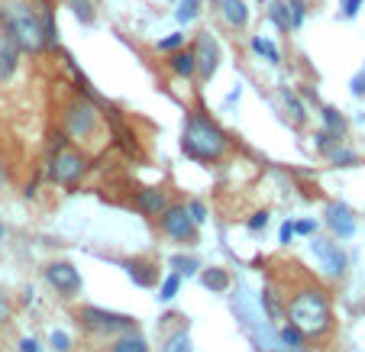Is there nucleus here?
<instances>
[{
  "mask_svg": "<svg viewBox=\"0 0 365 352\" xmlns=\"http://www.w3.org/2000/svg\"><path fill=\"white\" fill-rule=\"evenodd\" d=\"M0 26L14 36V42L23 52H42L48 48L42 16L33 0H0Z\"/></svg>",
  "mask_w": 365,
  "mask_h": 352,
  "instance_id": "obj_1",
  "label": "nucleus"
},
{
  "mask_svg": "<svg viewBox=\"0 0 365 352\" xmlns=\"http://www.w3.org/2000/svg\"><path fill=\"white\" fill-rule=\"evenodd\" d=\"M227 145H230L227 133H223L214 120L204 117V113H187L185 133H181V149H185V155H191V159H197V162H217L227 152Z\"/></svg>",
  "mask_w": 365,
  "mask_h": 352,
  "instance_id": "obj_2",
  "label": "nucleus"
},
{
  "mask_svg": "<svg viewBox=\"0 0 365 352\" xmlns=\"http://www.w3.org/2000/svg\"><path fill=\"white\" fill-rule=\"evenodd\" d=\"M288 317L304 336H324L333 326V311L324 291H301L291 297Z\"/></svg>",
  "mask_w": 365,
  "mask_h": 352,
  "instance_id": "obj_3",
  "label": "nucleus"
},
{
  "mask_svg": "<svg viewBox=\"0 0 365 352\" xmlns=\"http://www.w3.org/2000/svg\"><path fill=\"white\" fill-rule=\"evenodd\" d=\"M233 311H236L240 326L255 343V349L259 352H282V343H278V333H275V326H272V320L265 317V311L255 307V301L242 288H240V294L233 297Z\"/></svg>",
  "mask_w": 365,
  "mask_h": 352,
  "instance_id": "obj_4",
  "label": "nucleus"
},
{
  "mask_svg": "<svg viewBox=\"0 0 365 352\" xmlns=\"http://www.w3.org/2000/svg\"><path fill=\"white\" fill-rule=\"evenodd\" d=\"M78 320H81L88 330L94 333H126V330H136V320L126 317V314H113V311H103V307H81L78 311Z\"/></svg>",
  "mask_w": 365,
  "mask_h": 352,
  "instance_id": "obj_5",
  "label": "nucleus"
},
{
  "mask_svg": "<svg viewBox=\"0 0 365 352\" xmlns=\"http://www.w3.org/2000/svg\"><path fill=\"white\" fill-rule=\"evenodd\" d=\"M191 52H194V62H197L200 81H210V78L217 75V68H220V42L210 33H200Z\"/></svg>",
  "mask_w": 365,
  "mask_h": 352,
  "instance_id": "obj_6",
  "label": "nucleus"
},
{
  "mask_svg": "<svg viewBox=\"0 0 365 352\" xmlns=\"http://www.w3.org/2000/svg\"><path fill=\"white\" fill-rule=\"evenodd\" d=\"M84 155L75 152V149H58L56 159H52V168H48V178L56 181V185H71L78 175L84 172Z\"/></svg>",
  "mask_w": 365,
  "mask_h": 352,
  "instance_id": "obj_7",
  "label": "nucleus"
},
{
  "mask_svg": "<svg viewBox=\"0 0 365 352\" xmlns=\"http://www.w3.org/2000/svg\"><path fill=\"white\" fill-rule=\"evenodd\" d=\"M68 133L75 139H88L91 133L97 130V110H94V104H91L88 97H78L75 104L68 107Z\"/></svg>",
  "mask_w": 365,
  "mask_h": 352,
  "instance_id": "obj_8",
  "label": "nucleus"
},
{
  "mask_svg": "<svg viewBox=\"0 0 365 352\" xmlns=\"http://www.w3.org/2000/svg\"><path fill=\"white\" fill-rule=\"evenodd\" d=\"M46 281L58 291L62 297H75L81 291V275L71 262H48L46 265Z\"/></svg>",
  "mask_w": 365,
  "mask_h": 352,
  "instance_id": "obj_9",
  "label": "nucleus"
},
{
  "mask_svg": "<svg viewBox=\"0 0 365 352\" xmlns=\"http://www.w3.org/2000/svg\"><path fill=\"white\" fill-rule=\"evenodd\" d=\"M162 229L178 242H191L194 239V220L187 214V207H165L162 210Z\"/></svg>",
  "mask_w": 365,
  "mask_h": 352,
  "instance_id": "obj_10",
  "label": "nucleus"
},
{
  "mask_svg": "<svg viewBox=\"0 0 365 352\" xmlns=\"http://www.w3.org/2000/svg\"><path fill=\"white\" fill-rule=\"evenodd\" d=\"M20 56L23 48L14 42V36L7 33V29L0 26V84L10 81V78L16 75V68H20Z\"/></svg>",
  "mask_w": 365,
  "mask_h": 352,
  "instance_id": "obj_11",
  "label": "nucleus"
},
{
  "mask_svg": "<svg viewBox=\"0 0 365 352\" xmlns=\"http://www.w3.org/2000/svg\"><path fill=\"white\" fill-rule=\"evenodd\" d=\"M310 249H314V256L324 262V269L330 271V275H343V271H346V256H343V249H339L336 242H330V239H310Z\"/></svg>",
  "mask_w": 365,
  "mask_h": 352,
  "instance_id": "obj_12",
  "label": "nucleus"
},
{
  "mask_svg": "<svg viewBox=\"0 0 365 352\" xmlns=\"http://www.w3.org/2000/svg\"><path fill=\"white\" fill-rule=\"evenodd\" d=\"M327 227H330L339 239H349V236L356 233V217H352V210L346 207V204L336 200V204L327 207Z\"/></svg>",
  "mask_w": 365,
  "mask_h": 352,
  "instance_id": "obj_13",
  "label": "nucleus"
},
{
  "mask_svg": "<svg viewBox=\"0 0 365 352\" xmlns=\"http://www.w3.org/2000/svg\"><path fill=\"white\" fill-rule=\"evenodd\" d=\"M123 265L139 288H155V284H159V265L149 262V259H130V262H123Z\"/></svg>",
  "mask_w": 365,
  "mask_h": 352,
  "instance_id": "obj_14",
  "label": "nucleus"
},
{
  "mask_svg": "<svg viewBox=\"0 0 365 352\" xmlns=\"http://www.w3.org/2000/svg\"><path fill=\"white\" fill-rule=\"evenodd\" d=\"M136 207L143 210L145 217H159L165 210V191L162 187H143L136 194Z\"/></svg>",
  "mask_w": 365,
  "mask_h": 352,
  "instance_id": "obj_15",
  "label": "nucleus"
},
{
  "mask_svg": "<svg viewBox=\"0 0 365 352\" xmlns=\"http://www.w3.org/2000/svg\"><path fill=\"white\" fill-rule=\"evenodd\" d=\"M220 14L233 29H246V23H249L246 0H220Z\"/></svg>",
  "mask_w": 365,
  "mask_h": 352,
  "instance_id": "obj_16",
  "label": "nucleus"
},
{
  "mask_svg": "<svg viewBox=\"0 0 365 352\" xmlns=\"http://www.w3.org/2000/svg\"><path fill=\"white\" fill-rule=\"evenodd\" d=\"M278 343H282V352H307V336L291 320L278 330Z\"/></svg>",
  "mask_w": 365,
  "mask_h": 352,
  "instance_id": "obj_17",
  "label": "nucleus"
},
{
  "mask_svg": "<svg viewBox=\"0 0 365 352\" xmlns=\"http://www.w3.org/2000/svg\"><path fill=\"white\" fill-rule=\"evenodd\" d=\"M168 68L175 71L178 78H194L197 75V62H194V52L191 48H181V52H172V62H168Z\"/></svg>",
  "mask_w": 365,
  "mask_h": 352,
  "instance_id": "obj_18",
  "label": "nucleus"
},
{
  "mask_svg": "<svg viewBox=\"0 0 365 352\" xmlns=\"http://www.w3.org/2000/svg\"><path fill=\"white\" fill-rule=\"evenodd\" d=\"M110 352H149V343H145L136 330H126L123 336L110 346Z\"/></svg>",
  "mask_w": 365,
  "mask_h": 352,
  "instance_id": "obj_19",
  "label": "nucleus"
},
{
  "mask_svg": "<svg viewBox=\"0 0 365 352\" xmlns=\"http://www.w3.org/2000/svg\"><path fill=\"white\" fill-rule=\"evenodd\" d=\"M68 10L75 14L78 23H84V26H91V23L97 20V0H68Z\"/></svg>",
  "mask_w": 365,
  "mask_h": 352,
  "instance_id": "obj_20",
  "label": "nucleus"
},
{
  "mask_svg": "<svg viewBox=\"0 0 365 352\" xmlns=\"http://www.w3.org/2000/svg\"><path fill=\"white\" fill-rule=\"evenodd\" d=\"M200 281H204L207 291H214V294H223V291L230 288V275L223 269H207L204 275H200Z\"/></svg>",
  "mask_w": 365,
  "mask_h": 352,
  "instance_id": "obj_21",
  "label": "nucleus"
},
{
  "mask_svg": "<svg viewBox=\"0 0 365 352\" xmlns=\"http://www.w3.org/2000/svg\"><path fill=\"white\" fill-rule=\"evenodd\" d=\"M252 52H259V56H265L272 65L282 62V52H278V46L269 39V36H252Z\"/></svg>",
  "mask_w": 365,
  "mask_h": 352,
  "instance_id": "obj_22",
  "label": "nucleus"
},
{
  "mask_svg": "<svg viewBox=\"0 0 365 352\" xmlns=\"http://www.w3.org/2000/svg\"><path fill=\"white\" fill-rule=\"evenodd\" d=\"M269 16H272V23H275L282 33H291V14H288V4H284V0H272Z\"/></svg>",
  "mask_w": 365,
  "mask_h": 352,
  "instance_id": "obj_23",
  "label": "nucleus"
},
{
  "mask_svg": "<svg viewBox=\"0 0 365 352\" xmlns=\"http://www.w3.org/2000/svg\"><path fill=\"white\" fill-rule=\"evenodd\" d=\"M320 117H324V126L333 133V136L343 139V133H346V120H343V113H339L336 107H324V110H320Z\"/></svg>",
  "mask_w": 365,
  "mask_h": 352,
  "instance_id": "obj_24",
  "label": "nucleus"
},
{
  "mask_svg": "<svg viewBox=\"0 0 365 352\" xmlns=\"http://www.w3.org/2000/svg\"><path fill=\"white\" fill-rule=\"evenodd\" d=\"M282 100H284V107L291 110V120H294V123H304V120H307V113H304V104L297 100V94L291 88H282Z\"/></svg>",
  "mask_w": 365,
  "mask_h": 352,
  "instance_id": "obj_25",
  "label": "nucleus"
},
{
  "mask_svg": "<svg viewBox=\"0 0 365 352\" xmlns=\"http://www.w3.org/2000/svg\"><path fill=\"white\" fill-rule=\"evenodd\" d=\"M288 14H291V29H301L307 20V0H288Z\"/></svg>",
  "mask_w": 365,
  "mask_h": 352,
  "instance_id": "obj_26",
  "label": "nucleus"
},
{
  "mask_svg": "<svg viewBox=\"0 0 365 352\" xmlns=\"http://www.w3.org/2000/svg\"><path fill=\"white\" fill-rule=\"evenodd\" d=\"M197 14H200V0H181L178 14H175V16H178V23H185V26H187V23H191Z\"/></svg>",
  "mask_w": 365,
  "mask_h": 352,
  "instance_id": "obj_27",
  "label": "nucleus"
},
{
  "mask_svg": "<svg viewBox=\"0 0 365 352\" xmlns=\"http://www.w3.org/2000/svg\"><path fill=\"white\" fill-rule=\"evenodd\" d=\"M178 288H181V275L175 271V275H168L165 281H162V288H159V301H172V297L178 294Z\"/></svg>",
  "mask_w": 365,
  "mask_h": 352,
  "instance_id": "obj_28",
  "label": "nucleus"
},
{
  "mask_svg": "<svg viewBox=\"0 0 365 352\" xmlns=\"http://www.w3.org/2000/svg\"><path fill=\"white\" fill-rule=\"evenodd\" d=\"M172 269L178 271L181 278H187V275H194V271H197V259H191V256H172Z\"/></svg>",
  "mask_w": 365,
  "mask_h": 352,
  "instance_id": "obj_29",
  "label": "nucleus"
},
{
  "mask_svg": "<svg viewBox=\"0 0 365 352\" xmlns=\"http://www.w3.org/2000/svg\"><path fill=\"white\" fill-rule=\"evenodd\" d=\"M365 0H339V14H343V20H356L359 10H362Z\"/></svg>",
  "mask_w": 365,
  "mask_h": 352,
  "instance_id": "obj_30",
  "label": "nucleus"
},
{
  "mask_svg": "<svg viewBox=\"0 0 365 352\" xmlns=\"http://www.w3.org/2000/svg\"><path fill=\"white\" fill-rule=\"evenodd\" d=\"M181 46H185V36L181 33H172V36H165V39H159V52H178Z\"/></svg>",
  "mask_w": 365,
  "mask_h": 352,
  "instance_id": "obj_31",
  "label": "nucleus"
},
{
  "mask_svg": "<svg viewBox=\"0 0 365 352\" xmlns=\"http://www.w3.org/2000/svg\"><path fill=\"white\" fill-rule=\"evenodd\" d=\"M165 352H191V339H187V333H178V336H172V343H168Z\"/></svg>",
  "mask_w": 365,
  "mask_h": 352,
  "instance_id": "obj_32",
  "label": "nucleus"
},
{
  "mask_svg": "<svg viewBox=\"0 0 365 352\" xmlns=\"http://www.w3.org/2000/svg\"><path fill=\"white\" fill-rule=\"evenodd\" d=\"M330 155H333V162L336 165H356V152H349V149H330Z\"/></svg>",
  "mask_w": 365,
  "mask_h": 352,
  "instance_id": "obj_33",
  "label": "nucleus"
},
{
  "mask_svg": "<svg viewBox=\"0 0 365 352\" xmlns=\"http://www.w3.org/2000/svg\"><path fill=\"white\" fill-rule=\"evenodd\" d=\"M187 214H191L194 223H204L207 220V207L200 204V200H191V207H187Z\"/></svg>",
  "mask_w": 365,
  "mask_h": 352,
  "instance_id": "obj_34",
  "label": "nucleus"
},
{
  "mask_svg": "<svg viewBox=\"0 0 365 352\" xmlns=\"http://www.w3.org/2000/svg\"><path fill=\"white\" fill-rule=\"evenodd\" d=\"M52 346H56L58 352H68V349H71V339H68V333L56 330V333H52Z\"/></svg>",
  "mask_w": 365,
  "mask_h": 352,
  "instance_id": "obj_35",
  "label": "nucleus"
},
{
  "mask_svg": "<svg viewBox=\"0 0 365 352\" xmlns=\"http://www.w3.org/2000/svg\"><path fill=\"white\" fill-rule=\"evenodd\" d=\"M314 229H317L314 220H297L294 223V233H301V236H314Z\"/></svg>",
  "mask_w": 365,
  "mask_h": 352,
  "instance_id": "obj_36",
  "label": "nucleus"
},
{
  "mask_svg": "<svg viewBox=\"0 0 365 352\" xmlns=\"http://www.w3.org/2000/svg\"><path fill=\"white\" fill-rule=\"evenodd\" d=\"M349 88H352V94H356V97H362V94H365V68L359 71L356 78H352V84H349Z\"/></svg>",
  "mask_w": 365,
  "mask_h": 352,
  "instance_id": "obj_37",
  "label": "nucleus"
},
{
  "mask_svg": "<svg viewBox=\"0 0 365 352\" xmlns=\"http://www.w3.org/2000/svg\"><path fill=\"white\" fill-rule=\"evenodd\" d=\"M265 227H269V214H265V210H259V214L249 220V229H265Z\"/></svg>",
  "mask_w": 365,
  "mask_h": 352,
  "instance_id": "obj_38",
  "label": "nucleus"
},
{
  "mask_svg": "<svg viewBox=\"0 0 365 352\" xmlns=\"http://www.w3.org/2000/svg\"><path fill=\"white\" fill-rule=\"evenodd\" d=\"M294 239V223H284L282 227V242H291Z\"/></svg>",
  "mask_w": 365,
  "mask_h": 352,
  "instance_id": "obj_39",
  "label": "nucleus"
},
{
  "mask_svg": "<svg viewBox=\"0 0 365 352\" xmlns=\"http://www.w3.org/2000/svg\"><path fill=\"white\" fill-rule=\"evenodd\" d=\"M20 349H23V352H39V343H36V339H23Z\"/></svg>",
  "mask_w": 365,
  "mask_h": 352,
  "instance_id": "obj_40",
  "label": "nucleus"
},
{
  "mask_svg": "<svg viewBox=\"0 0 365 352\" xmlns=\"http://www.w3.org/2000/svg\"><path fill=\"white\" fill-rule=\"evenodd\" d=\"M4 181H7V168H4V159H0V187H4Z\"/></svg>",
  "mask_w": 365,
  "mask_h": 352,
  "instance_id": "obj_41",
  "label": "nucleus"
},
{
  "mask_svg": "<svg viewBox=\"0 0 365 352\" xmlns=\"http://www.w3.org/2000/svg\"><path fill=\"white\" fill-rule=\"evenodd\" d=\"M0 317H4V301H0Z\"/></svg>",
  "mask_w": 365,
  "mask_h": 352,
  "instance_id": "obj_42",
  "label": "nucleus"
},
{
  "mask_svg": "<svg viewBox=\"0 0 365 352\" xmlns=\"http://www.w3.org/2000/svg\"><path fill=\"white\" fill-rule=\"evenodd\" d=\"M0 236H4V227H0Z\"/></svg>",
  "mask_w": 365,
  "mask_h": 352,
  "instance_id": "obj_43",
  "label": "nucleus"
}]
</instances>
